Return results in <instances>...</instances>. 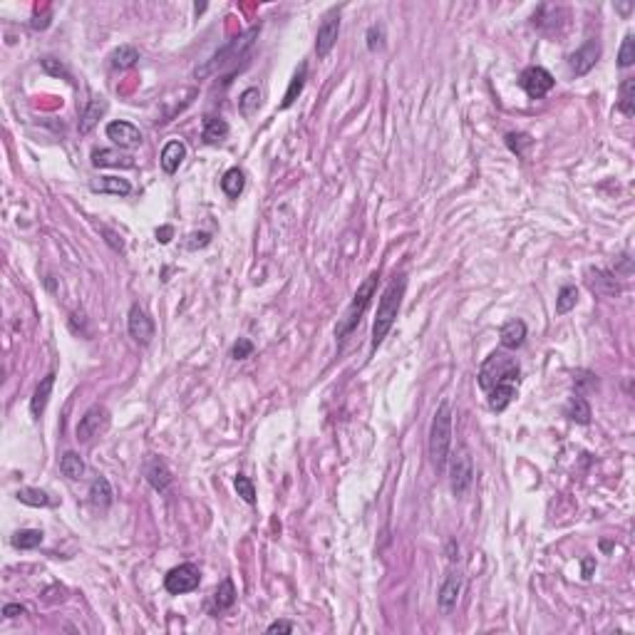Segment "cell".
Instances as JSON below:
<instances>
[{
    "instance_id": "obj_1",
    "label": "cell",
    "mask_w": 635,
    "mask_h": 635,
    "mask_svg": "<svg viewBox=\"0 0 635 635\" xmlns=\"http://www.w3.org/2000/svg\"><path fill=\"white\" fill-rule=\"evenodd\" d=\"M519 378H521L519 360L506 350H494L482 362L477 383L484 392H492L496 387H519Z\"/></svg>"
},
{
    "instance_id": "obj_2",
    "label": "cell",
    "mask_w": 635,
    "mask_h": 635,
    "mask_svg": "<svg viewBox=\"0 0 635 635\" xmlns=\"http://www.w3.org/2000/svg\"><path fill=\"white\" fill-rule=\"evenodd\" d=\"M404 290H407V276H395L390 286L383 290V298L378 303V313L373 321V347L383 345L387 333L392 331L395 321H397L399 305H402Z\"/></svg>"
},
{
    "instance_id": "obj_3",
    "label": "cell",
    "mask_w": 635,
    "mask_h": 635,
    "mask_svg": "<svg viewBox=\"0 0 635 635\" xmlns=\"http://www.w3.org/2000/svg\"><path fill=\"white\" fill-rule=\"evenodd\" d=\"M449 449H451V402L449 399H442L430 427V459L437 472H442L447 467Z\"/></svg>"
},
{
    "instance_id": "obj_4",
    "label": "cell",
    "mask_w": 635,
    "mask_h": 635,
    "mask_svg": "<svg viewBox=\"0 0 635 635\" xmlns=\"http://www.w3.org/2000/svg\"><path fill=\"white\" fill-rule=\"evenodd\" d=\"M378 278H380L378 274H370L368 278H365V283L357 288V293H355V298H352L350 308L345 310L340 326L335 328V335L340 338V340H345V338L350 335L352 331H355V326L360 323L362 313L368 310L370 300H373V295H375V288H378Z\"/></svg>"
},
{
    "instance_id": "obj_5",
    "label": "cell",
    "mask_w": 635,
    "mask_h": 635,
    "mask_svg": "<svg viewBox=\"0 0 635 635\" xmlns=\"http://www.w3.org/2000/svg\"><path fill=\"white\" fill-rule=\"evenodd\" d=\"M258 30H261V27H251L246 35L236 37V40H231L229 45H226V48H221L219 53H216L214 58L209 60V63L201 65V68H196V77H209V75L219 72V70L226 68L229 63H233V60L243 58V55H246V50L253 45V37L258 35Z\"/></svg>"
},
{
    "instance_id": "obj_6",
    "label": "cell",
    "mask_w": 635,
    "mask_h": 635,
    "mask_svg": "<svg viewBox=\"0 0 635 635\" xmlns=\"http://www.w3.org/2000/svg\"><path fill=\"white\" fill-rule=\"evenodd\" d=\"M449 484H451V494L457 499H464L469 494L474 484V462L469 457V451L457 449L451 454V462H449Z\"/></svg>"
},
{
    "instance_id": "obj_7",
    "label": "cell",
    "mask_w": 635,
    "mask_h": 635,
    "mask_svg": "<svg viewBox=\"0 0 635 635\" xmlns=\"http://www.w3.org/2000/svg\"><path fill=\"white\" fill-rule=\"evenodd\" d=\"M199 583H201V571L194 563H181V566L172 568L167 573V578H164V588L174 596L191 594V591L199 588Z\"/></svg>"
},
{
    "instance_id": "obj_8",
    "label": "cell",
    "mask_w": 635,
    "mask_h": 635,
    "mask_svg": "<svg viewBox=\"0 0 635 635\" xmlns=\"http://www.w3.org/2000/svg\"><path fill=\"white\" fill-rule=\"evenodd\" d=\"M338 35H340V8L328 11L323 23L318 25V35H315V55L318 58H328L331 50L335 48Z\"/></svg>"
},
{
    "instance_id": "obj_9",
    "label": "cell",
    "mask_w": 635,
    "mask_h": 635,
    "mask_svg": "<svg viewBox=\"0 0 635 635\" xmlns=\"http://www.w3.org/2000/svg\"><path fill=\"white\" fill-rule=\"evenodd\" d=\"M519 84H521V89H524L526 95L534 97V100H539V97H544V95L551 92L553 84H556V79H553V75L549 72V70L539 68V65H531V68H526L524 72H521Z\"/></svg>"
},
{
    "instance_id": "obj_10",
    "label": "cell",
    "mask_w": 635,
    "mask_h": 635,
    "mask_svg": "<svg viewBox=\"0 0 635 635\" xmlns=\"http://www.w3.org/2000/svg\"><path fill=\"white\" fill-rule=\"evenodd\" d=\"M107 427H110V412H107V407H102V404H92V407H89V410L82 415V420H79V425H77V440L79 442H92L95 437H100Z\"/></svg>"
},
{
    "instance_id": "obj_11",
    "label": "cell",
    "mask_w": 635,
    "mask_h": 635,
    "mask_svg": "<svg viewBox=\"0 0 635 635\" xmlns=\"http://www.w3.org/2000/svg\"><path fill=\"white\" fill-rule=\"evenodd\" d=\"M598 58H601V42L596 40V37H591V40L583 42L581 48L568 58V70H571V75L581 77V75L591 72V70L596 68Z\"/></svg>"
},
{
    "instance_id": "obj_12",
    "label": "cell",
    "mask_w": 635,
    "mask_h": 635,
    "mask_svg": "<svg viewBox=\"0 0 635 635\" xmlns=\"http://www.w3.org/2000/svg\"><path fill=\"white\" fill-rule=\"evenodd\" d=\"M462 586H464L462 573L451 568V571L447 573L444 581H442L440 594H437V605H440V610H442V613H444V615H449L451 610L457 608L459 596H462Z\"/></svg>"
},
{
    "instance_id": "obj_13",
    "label": "cell",
    "mask_w": 635,
    "mask_h": 635,
    "mask_svg": "<svg viewBox=\"0 0 635 635\" xmlns=\"http://www.w3.org/2000/svg\"><path fill=\"white\" fill-rule=\"evenodd\" d=\"M127 331L139 345H149L154 338V323L147 315V310L142 305H132L129 308V318H127Z\"/></svg>"
},
{
    "instance_id": "obj_14",
    "label": "cell",
    "mask_w": 635,
    "mask_h": 635,
    "mask_svg": "<svg viewBox=\"0 0 635 635\" xmlns=\"http://www.w3.org/2000/svg\"><path fill=\"white\" fill-rule=\"evenodd\" d=\"M107 139H112V142L122 149H134L142 144V132L132 124V122L117 120V122H110V124H107Z\"/></svg>"
},
{
    "instance_id": "obj_15",
    "label": "cell",
    "mask_w": 635,
    "mask_h": 635,
    "mask_svg": "<svg viewBox=\"0 0 635 635\" xmlns=\"http://www.w3.org/2000/svg\"><path fill=\"white\" fill-rule=\"evenodd\" d=\"M588 288L594 290V293L598 295H605V298H613V295L620 293V286L618 281H615L613 274H608V271H603V268H588Z\"/></svg>"
},
{
    "instance_id": "obj_16",
    "label": "cell",
    "mask_w": 635,
    "mask_h": 635,
    "mask_svg": "<svg viewBox=\"0 0 635 635\" xmlns=\"http://www.w3.org/2000/svg\"><path fill=\"white\" fill-rule=\"evenodd\" d=\"M144 477H147L149 487H152L154 492H167L169 484H172V472H169L167 462L159 457L149 459L147 467H144Z\"/></svg>"
},
{
    "instance_id": "obj_17",
    "label": "cell",
    "mask_w": 635,
    "mask_h": 635,
    "mask_svg": "<svg viewBox=\"0 0 635 635\" xmlns=\"http://www.w3.org/2000/svg\"><path fill=\"white\" fill-rule=\"evenodd\" d=\"M112 484L107 477H95V482L89 484V504L95 506L97 511H107L112 506Z\"/></svg>"
},
{
    "instance_id": "obj_18",
    "label": "cell",
    "mask_w": 635,
    "mask_h": 635,
    "mask_svg": "<svg viewBox=\"0 0 635 635\" xmlns=\"http://www.w3.org/2000/svg\"><path fill=\"white\" fill-rule=\"evenodd\" d=\"M53 385H55V373H48L45 378L40 380V385L35 387V392H32L30 397V412L35 420H40V415L45 412V407H48V399H50V392H53Z\"/></svg>"
},
{
    "instance_id": "obj_19",
    "label": "cell",
    "mask_w": 635,
    "mask_h": 635,
    "mask_svg": "<svg viewBox=\"0 0 635 635\" xmlns=\"http://www.w3.org/2000/svg\"><path fill=\"white\" fill-rule=\"evenodd\" d=\"M499 340H501V345H504L506 350H516V347H521L524 345V340H526V323L519 321V318L504 323V326H501V333H499Z\"/></svg>"
},
{
    "instance_id": "obj_20",
    "label": "cell",
    "mask_w": 635,
    "mask_h": 635,
    "mask_svg": "<svg viewBox=\"0 0 635 635\" xmlns=\"http://www.w3.org/2000/svg\"><path fill=\"white\" fill-rule=\"evenodd\" d=\"M236 603V588H233V581L231 578H224V581L216 586L214 596H211V605H214V613H224V610H229L231 605Z\"/></svg>"
},
{
    "instance_id": "obj_21",
    "label": "cell",
    "mask_w": 635,
    "mask_h": 635,
    "mask_svg": "<svg viewBox=\"0 0 635 635\" xmlns=\"http://www.w3.org/2000/svg\"><path fill=\"white\" fill-rule=\"evenodd\" d=\"M184 157H186L184 142H179V139H172V142H169L167 147L162 149V157H159V162H162V169H164V172H167V174H174L179 167H181Z\"/></svg>"
},
{
    "instance_id": "obj_22",
    "label": "cell",
    "mask_w": 635,
    "mask_h": 635,
    "mask_svg": "<svg viewBox=\"0 0 635 635\" xmlns=\"http://www.w3.org/2000/svg\"><path fill=\"white\" fill-rule=\"evenodd\" d=\"M92 164L95 167H134V159L129 154H120L115 149H95L92 152Z\"/></svg>"
},
{
    "instance_id": "obj_23",
    "label": "cell",
    "mask_w": 635,
    "mask_h": 635,
    "mask_svg": "<svg viewBox=\"0 0 635 635\" xmlns=\"http://www.w3.org/2000/svg\"><path fill=\"white\" fill-rule=\"evenodd\" d=\"M89 189L97 191V194H115V196H127L132 191V184L127 179L120 177H102L100 181H92Z\"/></svg>"
},
{
    "instance_id": "obj_24",
    "label": "cell",
    "mask_w": 635,
    "mask_h": 635,
    "mask_svg": "<svg viewBox=\"0 0 635 635\" xmlns=\"http://www.w3.org/2000/svg\"><path fill=\"white\" fill-rule=\"evenodd\" d=\"M566 417H571V420L578 422V425H588V422H591L594 412H591V404H588V399L583 397L581 392H576L573 397H568V402H566Z\"/></svg>"
},
{
    "instance_id": "obj_25",
    "label": "cell",
    "mask_w": 635,
    "mask_h": 635,
    "mask_svg": "<svg viewBox=\"0 0 635 635\" xmlns=\"http://www.w3.org/2000/svg\"><path fill=\"white\" fill-rule=\"evenodd\" d=\"M243 186H246V174L238 167H231L221 177V189L229 199H238L243 194Z\"/></svg>"
},
{
    "instance_id": "obj_26",
    "label": "cell",
    "mask_w": 635,
    "mask_h": 635,
    "mask_svg": "<svg viewBox=\"0 0 635 635\" xmlns=\"http://www.w3.org/2000/svg\"><path fill=\"white\" fill-rule=\"evenodd\" d=\"M105 112H107V102L102 100V97L89 100V105L84 107L82 117H79V132H82V134H87V132L92 129L97 122H100V117L105 115Z\"/></svg>"
},
{
    "instance_id": "obj_27",
    "label": "cell",
    "mask_w": 635,
    "mask_h": 635,
    "mask_svg": "<svg viewBox=\"0 0 635 635\" xmlns=\"http://www.w3.org/2000/svg\"><path fill=\"white\" fill-rule=\"evenodd\" d=\"M229 122L221 117H206L204 120V142L206 144H221L229 137Z\"/></svg>"
},
{
    "instance_id": "obj_28",
    "label": "cell",
    "mask_w": 635,
    "mask_h": 635,
    "mask_svg": "<svg viewBox=\"0 0 635 635\" xmlns=\"http://www.w3.org/2000/svg\"><path fill=\"white\" fill-rule=\"evenodd\" d=\"M305 77H308V65L303 63L298 70H295L293 79H290L288 89H286V97H283V102H281V107H283V110H288V107L300 97V92H303V87H305Z\"/></svg>"
},
{
    "instance_id": "obj_29",
    "label": "cell",
    "mask_w": 635,
    "mask_h": 635,
    "mask_svg": "<svg viewBox=\"0 0 635 635\" xmlns=\"http://www.w3.org/2000/svg\"><path fill=\"white\" fill-rule=\"evenodd\" d=\"M258 107H261V89L258 87L243 89L241 97H238V112H241V117L251 120V117L258 112Z\"/></svg>"
},
{
    "instance_id": "obj_30",
    "label": "cell",
    "mask_w": 635,
    "mask_h": 635,
    "mask_svg": "<svg viewBox=\"0 0 635 635\" xmlns=\"http://www.w3.org/2000/svg\"><path fill=\"white\" fill-rule=\"evenodd\" d=\"M137 60H139V53H137V48H132V45H122V48H117L115 53L110 55L112 68H117V70L134 68V65H137Z\"/></svg>"
},
{
    "instance_id": "obj_31",
    "label": "cell",
    "mask_w": 635,
    "mask_h": 635,
    "mask_svg": "<svg viewBox=\"0 0 635 635\" xmlns=\"http://www.w3.org/2000/svg\"><path fill=\"white\" fill-rule=\"evenodd\" d=\"M60 472L68 479H79L84 474V462L77 451H65L63 459H60Z\"/></svg>"
},
{
    "instance_id": "obj_32",
    "label": "cell",
    "mask_w": 635,
    "mask_h": 635,
    "mask_svg": "<svg viewBox=\"0 0 635 635\" xmlns=\"http://www.w3.org/2000/svg\"><path fill=\"white\" fill-rule=\"evenodd\" d=\"M15 499L20 501V504H27V506H53V499H50L48 492H42V489H20V492L15 494Z\"/></svg>"
},
{
    "instance_id": "obj_33",
    "label": "cell",
    "mask_w": 635,
    "mask_h": 635,
    "mask_svg": "<svg viewBox=\"0 0 635 635\" xmlns=\"http://www.w3.org/2000/svg\"><path fill=\"white\" fill-rule=\"evenodd\" d=\"M618 110L623 112L625 117H633V112H635V79L633 77L623 79V84H620Z\"/></svg>"
},
{
    "instance_id": "obj_34",
    "label": "cell",
    "mask_w": 635,
    "mask_h": 635,
    "mask_svg": "<svg viewBox=\"0 0 635 635\" xmlns=\"http://www.w3.org/2000/svg\"><path fill=\"white\" fill-rule=\"evenodd\" d=\"M42 544V531L37 529H23L13 536V546L20 549V551H27V549H37Z\"/></svg>"
},
{
    "instance_id": "obj_35",
    "label": "cell",
    "mask_w": 635,
    "mask_h": 635,
    "mask_svg": "<svg viewBox=\"0 0 635 635\" xmlns=\"http://www.w3.org/2000/svg\"><path fill=\"white\" fill-rule=\"evenodd\" d=\"M576 303H578V288L576 286H563V288L558 290V298H556V313L558 315L571 313V310L576 308Z\"/></svg>"
},
{
    "instance_id": "obj_36",
    "label": "cell",
    "mask_w": 635,
    "mask_h": 635,
    "mask_svg": "<svg viewBox=\"0 0 635 635\" xmlns=\"http://www.w3.org/2000/svg\"><path fill=\"white\" fill-rule=\"evenodd\" d=\"M506 147H509L516 157H526V147H531V137L526 132H509V134H506Z\"/></svg>"
},
{
    "instance_id": "obj_37",
    "label": "cell",
    "mask_w": 635,
    "mask_h": 635,
    "mask_svg": "<svg viewBox=\"0 0 635 635\" xmlns=\"http://www.w3.org/2000/svg\"><path fill=\"white\" fill-rule=\"evenodd\" d=\"M233 487H236L238 496L246 501V504H256V487H253V482L248 477H243V474H238L236 479H233Z\"/></svg>"
},
{
    "instance_id": "obj_38",
    "label": "cell",
    "mask_w": 635,
    "mask_h": 635,
    "mask_svg": "<svg viewBox=\"0 0 635 635\" xmlns=\"http://www.w3.org/2000/svg\"><path fill=\"white\" fill-rule=\"evenodd\" d=\"M633 63H635V37L625 35L618 53V68H630Z\"/></svg>"
},
{
    "instance_id": "obj_39",
    "label": "cell",
    "mask_w": 635,
    "mask_h": 635,
    "mask_svg": "<svg viewBox=\"0 0 635 635\" xmlns=\"http://www.w3.org/2000/svg\"><path fill=\"white\" fill-rule=\"evenodd\" d=\"M40 68L45 70V72H48V75H53V77H65V79H70L68 68H65V65L60 63V60H55V58H42V60H40Z\"/></svg>"
},
{
    "instance_id": "obj_40",
    "label": "cell",
    "mask_w": 635,
    "mask_h": 635,
    "mask_svg": "<svg viewBox=\"0 0 635 635\" xmlns=\"http://www.w3.org/2000/svg\"><path fill=\"white\" fill-rule=\"evenodd\" d=\"M251 352H253V342L248 340V338H238V342L233 345V350H231V357L233 360H246Z\"/></svg>"
},
{
    "instance_id": "obj_41",
    "label": "cell",
    "mask_w": 635,
    "mask_h": 635,
    "mask_svg": "<svg viewBox=\"0 0 635 635\" xmlns=\"http://www.w3.org/2000/svg\"><path fill=\"white\" fill-rule=\"evenodd\" d=\"M383 37H385L383 25H373V27H370V30H368V48H370V50L383 48Z\"/></svg>"
},
{
    "instance_id": "obj_42",
    "label": "cell",
    "mask_w": 635,
    "mask_h": 635,
    "mask_svg": "<svg viewBox=\"0 0 635 635\" xmlns=\"http://www.w3.org/2000/svg\"><path fill=\"white\" fill-rule=\"evenodd\" d=\"M591 387V390H596L598 387V380H596V375H591V373H578V378H576V387H578V392H581L583 387Z\"/></svg>"
},
{
    "instance_id": "obj_43",
    "label": "cell",
    "mask_w": 635,
    "mask_h": 635,
    "mask_svg": "<svg viewBox=\"0 0 635 635\" xmlns=\"http://www.w3.org/2000/svg\"><path fill=\"white\" fill-rule=\"evenodd\" d=\"M293 623H288V620H276V623L268 625V633H293Z\"/></svg>"
},
{
    "instance_id": "obj_44",
    "label": "cell",
    "mask_w": 635,
    "mask_h": 635,
    "mask_svg": "<svg viewBox=\"0 0 635 635\" xmlns=\"http://www.w3.org/2000/svg\"><path fill=\"white\" fill-rule=\"evenodd\" d=\"M189 238H191V241H189V243H186V246H189V248H191V251H194V248H201V246H206V243H209V241H211V236H209V233H191V236H189Z\"/></svg>"
},
{
    "instance_id": "obj_45",
    "label": "cell",
    "mask_w": 635,
    "mask_h": 635,
    "mask_svg": "<svg viewBox=\"0 0 635 635\" xmlns=\"http://www.w3.org/2000/svg\"><path fill=\"white\" fill-rule=\"evenodd\" d=\"M25 613V605H20V603H8L6 608H3V615H6V618H15V615H23Z\"/></svg>"
},
{
    "instance_id": "obj_46",
    "label": "cell",
    "mask_w": 635,
    "mask_h": 635,
    "mask_svg": "<svg viewBox=\"0 0 635 635\" xmlns=\"http://www.w3.org/2000/svg\"><path fill=\"white\" fill-rule=\"evenodd\" d=\"M172 233H174L172 226H162V229H159V231H157V238H159V241H162V243H169V241H172Z\"/></svg>"
}]
</instances>
